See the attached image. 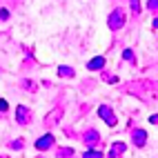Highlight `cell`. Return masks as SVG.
<instances>
[{"instance_id":"obj_13","label":"cell","mask_w":158,"mask_h":158,"mask_svg":"<svg viewBox=\"0 0 158 158\" xmlns=\"http://www.w3.org/2000/svg\"><path fill=\"white\" fill-rule=\"evenodd\" d=\"M149 120H152L154 125H158V114H156V116H152V118H149Z\"/></svg>"},{"instance_id":"obj_8","label":"cell","mask_w":158,"mask_h":158,"mask_svg":"<svg viewBox=\"0 0 158 158\" xmlns=\"http://www.w3.org/2000/svg\"><path fill=\"white\" fill-rule=\"evenodd\" d=\"M85 158H102V152H96V149H89V152H85Z\"/></svg>"},{"instance_id":"obj_6","label":"cell","mask_w":158,"mask_h":158,"mask_svg":"<svg viewBox=\"0 0 158 158\" xmlns=\"http://www.w3.org/2000/svg\"><path fill=\"white\" fill-rule=\"evenodd\" d=\"M102 67H105V58L102 56H96L94 60L87 62V69H102Z\"/></svg>"},{"instance_id":"obj_1","label":"cell","mask_w":158,"mask_h":158,"mask_svg":"<svg viewBox=\"0 0 158 158\" xmlns=\"http://www.w3.org/2000/svg\"><path fill=\"white\" fill-rule=\"evenodd\" d=\"M125 25V14L120 11V9H116V11L109 16V27L111 29H120Z\"/></svg>"},{"instance_id":"obj_14","label":"cell","mask_w":158,"mask_h":158,"mask_svg":"<svg viewBox=\"0 0 158 158\" xmlns=\"http://www.w3.org/2000/svg\"><path fill=\"white\" fill-rule=\"evenodd\" d=\"M154 27H158V18H156V20H154Z\"/></svg>"},{"instance_id":"obj_5","label":"cell","mask_w":158,"mask_h":158,"mask_svg":"<svg viewBox=\"0 0 158 158\" xmlns=\"http://www.w3.org/2000/svg\"><path fill=\"white\" fill-rule=\"evenodd\" d=\"M125 149H127V145H125V143H114V145H111V154H109V158H118Z\"/></svg>"},{"instance_id":"obj_11","label":"cell","mask_w":158,"mask_h":158,"mask_svg":"<svg viewBox=\"0 0 158 158\" xmlns=\"http://www.w3.org/2000/svg\"><path fill=\"white\" fill-rule=\"evenodd\" d=\"M131 9H134V14L140 11V2H138V0H131Z\"/></svg>"},{"instance_id":"obj_12","label":"cell","mask_w":158,"mask_h":158,"mask_svg":"<svg viewBox=\"0 0 158 158\" xmlns=\"http://www.w3.org/2000/svg\"><path fill=\"white\" fill-rule=\"evenodd\" d=\"M7 107H9L7 100H0V111H7Z\"/></svg>"},{"instance_id":"obj_7","label":"cell","mask_w":158,"mask_h":158,"mask_svg":"<svg viewBox=\"0 0 158 158\" xmlns=\"http://www.w3.org/2000/svg\"><path fill=\"white\" fill-rule=\"evenodd\" d=\"M58 73H60V76H65V78H67V76L71 78V76H73V69H71V67H60Z\"/></svg>"},{"instance_id":"obj_2","label":"cell","mask_w":158,"mask_h":158,"mask_svg":"<svg viewBox=\"0 0 158 158\" xmlns=\"http://www.w3.org/2000/svg\"><path fill=\"white\" fill-rule=\"evenodd\" d=\"M98 114H100L102 120H107V125H111V127L116 125V118H114V114H111L109 107H105V105H102V107H98Z\"/></svg>"},{"instance_id":"obj_3","label":"cell","mask_w":158,"mask_h":158,"mask_svg":"<svg viewBox=\"0 0 158 158\" xmlns=\"http://www.w3.org/2000/svg\"><path fill=\"white\" fill-rule=\"evenodd\" d=\"M51 145H54V136L47 134V136H43L40 140H36V149L43 152V149H47V147H51Z\"/></svg>"},{"instance_id":"obj_10","label":"cell","mask_w":158,"mask_h":158,"mask_svg":"<svg viewBox=\"0 0 158 158\" xmlns=\"http://www.w3.org/2000/svg\"><path fill=\"white\" fill-rule=\"evenodd\" d=\"M123 58H125V60H134V54H131V49H125V51H123Z\"/></svg>"},{"instance_id":"obj_9","label":"cell","mask_w":158,"mask_h":158,"mask_svg":"<svg viewBox=\"0 0 158 158\" xmlns=\"http://www.w3.org/2000/svg\"><path fill=\"white\" fill-rule=\"evenodd\" d=\"M147 9H152V11H158V0H149V2H147Z\"/></svg>"},{"instance_id":"obj_4","label":"cell","mask_w":158,"mask_h":158,"mask_svg":"<svg viewBox=\"0 0 158 158\" xmlns=\"http://www.w3.org/2000/svg\"><path fill=\"white\" fill-rule=\"evenodd\" d=\"M145 140H147V131L136 129V131H134V145H136V147H143V145H145Z\"/></svg>"}]
</instances>
